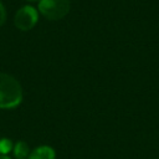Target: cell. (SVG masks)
<instances>
[{"instance_id": "6da1fadb", "label": "cell", "mask_w": 159, "mask_h": 159, "mask_svg": "<svg viewBox=\"0 0 159 159\" xmlns=\"http://www.w3.org/2000/svg\"><path fill=\"white\" fill-rule=\"evenodd\" d=\"M22 87L11 75L0 72V109L16 108L22 102Z\"/></svg>"}, {"instance_id": "7a4b0ae2", "label": "cell", "mask_w": 159, "mask_h": 159, "mask_svg": "<svg viewBox=\"0 0 159 159\" xmlns=\"http://www.w3.org/2000/svg\"><path fill=\"white\" fill-rule=\"evenodd\" d=\"M71 9L70 0H40L39 11L48 20H60L65 17Z\"/></svg>"}, {"instance_id": "3957f363", "label": "cell", "mask_w": 159, "mask_h": 159, "mask_svg": "<svg viewBox=\"0 0 159 159\" xmlns=\"http://www.w3.org/2000/svg\"><path fill=\"white\" fill-rule=\"evenodd\" d=\"M37 20H39V11L31 5H25L16 11L14 17V24L19 30L29 31L37 24Z\"/></svg>"}, {"instance_id": "277c9868", "label": "cell", "mask_w": 159, "mask_h": 159, "mask_svg": "<svg viewBox=\"0 0 159 159\" xmlns=\"http://www.w3.org/2000/svg\"><path fill=\"white\" fill-rule=\"evenodd\" d=\"M56 153L50 145H40L30 152L27 159H55Z\"/></svg>"}, {"instance_id": "5b68a950", "label": "cell", "mask_w": 159, "mask_h": 159, "mask_svg": "<svg viewBox=\"0 0 159 159\" xmlns=\"http://www.w3.org/2000/svg\"><path fill=\"white\" fill-rule=\"evenodd\" d=\"M12 153L15 155L16 159H27L29 154H30V148L27 145L26 142L24 140H19L14 144V149Z\"/></svg>"}, {"instance_id": "8992f818", "label": "cell", "mask_w": 159, "mask_h": 159, "mask_svg": "<svg viewBox=\"0 0 159 159\" xmlns=\"http://www.w3.org/2000/svg\"><path fill=\"white\" fill-rule=\"evenodd\" d=\"M14 149V143L9 138L0 139V155H7Z\"/></svg>"}, {"instance_id": "52a82bcc", "label": "cell", "mask_w": 159, "mask_h": 159, "mask_svg": "<svg viewBox=\"0 0 159 159\" xmlns=\"http://www.w3.org/2000/svg\"><path fill=\"white\" fill-rule=\"evenodd\" d=\"M5 20H6V11H5V7H4L2 2L0 1V27L4 25Z\"/></svg>"}, {"instance_id": "ba28073f", "label": "cell", "mask_w": 159, "mask_h": 159, "mask_svg": "<svg viewBox=\"0 0 159 159\" xmlns=\"http://www.w3.org/2000/svg\"><path fill=\"white\" fill-rule=\"evenodd\" d=\"M0 159H10L7 155H0Z\"/></svg>"}, {"instance_id": "9c48e42d", "label": "cell", "mask_w": 159, "mask_h": 159, "mask_svg": "<svg viewBox=\"0 0 159 159\" xmlns=\"http://www.w3.org/2000/svg\"><path fill=\"white\" fill-rule=\"evenodd\" d=\"M26 1H30V2H34V1H37V0H26ZM40 1V0H39Z\"/></svg>"}]
</instances>
